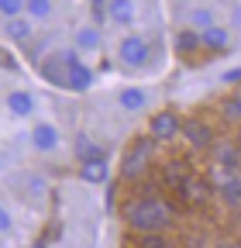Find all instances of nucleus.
Returning <instances> with one entry per match:
<instances>
[{
    "label": "nucleus",
    "mask_w": 241,
    "mask_h": 248,
    "mask_svg": "<svg viewBox=\"0 0 241 248\" xmlns=\"http://www.w3.org/2000/svg\"><path fill=\"white\" fill-rule=\"evenodd\" d=\"M90 83H93V69H90L86 62H73L69 73H66V90L83 93V90H90Z\"/></svg>",
    "instance_id": "6"
},
{
    "label": "nucleus",
    "mask_w": 241,
    "mask_h": 248,
    "mask_svg": "<svg viewBox=\"0 0 241 248\" xmlns=\"http://www.w3.org/2000/svg\"><path fill=\"white\" fill-rule=\"evenodd\" d=\"M224 83H241V69H231V73H224Z\"/></svg>",
    "instance_id": "28"
},
{
    "label": "nucleus",
    "mask_w": 241,
    "mask_h": 248,
    "mask_svg": "<svg viewBox=\"0 0 241 248\" xmlns=\"http://www.w3.org/2000/svg\"><path fill=\"white\" fill-rule=\"evenodd\" d=\"M124 221H128L138 234H148V231H166V228L172 224V207H169V203H162L159 197H148V200L131 197V200L124 203Z\"/></svg>",
    "instance_id": "1"
},
{
    "label": "nucleus",
    "mask_w": 241,
    "mask_h": 248,
    "mask_svg": "<svg viewBox=\"0 0 241 248\" xmlns=\"http://www.w3.org/2000/svg\"><path fill=\"white\" fill-rule=\"evenodd\" d=\"M214 155L224 169H238V148L234 145H214Z\"/></svg>",
    "instance_id": "22"
},
{
    "label": "nucleus",
    "mask_w": 241,
    "mask_h": 248,
    "mask_svg": "<svg viewBox=\"0 0 241 248\" xmlns=\"http://www.w3.org/2000/svg\"><path fill=\"white\" fill-rule=\"evenodd\" d=\"M145 104H148L145 90H138V86L120 90V107H124V110H145Z\"/></svg>",
    "instance_id": "18"
},
{
    "label": "nucleus",
    "mask_w": 241,
    "mask_h": 248,
    "mask_svg": "<svg viewBox=\"0 0 241 248\" xmlns=\"http://www.w3.org/2000/svg\"><path fill=\"white\" fill-rule=\"evenodd\" d=\"M224 117L241 121V90L234 93V97H227V100H224Z\"/></svg>",
    "instance_id": "25"
},
{
    "label": "nucleus",
    "mask_w": 241,
    "mask_h": 248,
    "mask_svg": "<svg viewBox=\"0 0 241 248\" xmlns=\"http://www.w3.org/2000/svg\"><path fill=\"white\" fill-rule=\"evenodd\" d=\"M0 14H4L7 21L11 17H21L24 14V0H0Z\"/></svg>",
    "instance_id": "24"
},
{
    "label": "nucleus",
    "mask_w": 241,
    "mask_h": 248,
    "mask_svg": "<svg viewBox=\"0 0 241 248\" xmlns=\"http://www.w3.org/2000/svg\"><path fill=\"white\" fill-rule=\"evenodd\" d=\"M200 42H203V48H210V52H224V48L231 45V35H227V28L214 24V28L200 31Z\"/></svg>",
    "instance_id": "8"
},
{
    "label": "nucleus",
    "mask_w": 241,
    "mask_h": 248,
    "mask_svg": "<svg viewBox=\"0 0 241 248\" xmlns=\"http://www.w3.org/2000/svg\"><path fill=\"white\" fill-rule=\"evenodd\" d=\"M79 176H83L86 183H107V176H110V169H107V159H97V162H83Z\"/></svg>",
    "instance_id": "17"
},
{
    "label": "nucleus",
    "mask_w": 241,
    "mask_h": 248,
    "mask_svg": "<svg viewBox=\"0 0 241 248\" xmlns=\"http://www.w3.org/2000/svg\"><path fill=\"white\" fill-rule=\"evenodd\" d=\"M159 190H155V186L152 183H138V190H135V197H141V200H148V197H155Z\"/></svg>",
    "instance_id": "26"
},
{
    "label": "nucleus",
    "mask_w": 241,
    "mask_h": 248,
    "mask_svg": "<svg viewBox=\"0 0 241 248\" xmlns=\"http://www.w3.org/2000/svg\"><path fill=\"white\" fill-rule=\"evenodd\" d=\"M52 14V0H24V17L31 21H42Z\"/></svg>",
    "instance_id": "20"
},
{
    "label": "nucleus",
    "mask_w": 241,
    "mask_h": 248,
    "mask_svg": "<svg viewBox=\"0 0 241 248\" xmlns=\"http://www.w3.org/2000/svg\"><path fill=\"white\" fill-rule=\"evenodd\" d=\"M4 231H11V210L0 207V234H4Z\"/></svg>",
    "instance_id": "27"
},
{
    "label": "nucleus",
    "mask_w": 241,
    "mask_h": 248,
    "mask_svg": "<svg viewBox=\"0 0 241 248\" xmlns=\"http://www.w3.org/2000/svg\"><path fill=\"white\" fill-rule=\"evenodd\" d=\"M190 176H193V172L186 169V162H179V159H176V162H169V166L162 169V183H166V186H172V190H179V186H183Z\"/></svg>",
    "instance_id": "11"
},
{
    "label": "nucleus",
    "mask_w": 241,
    "mask_h": 248,
    "mask_svg": "<svg viewBox=\"0 0 241 248\" xmlns=\"http://www.w3.org/2000/svg\"><path fill=\"white\" fill-rule=\"evenodd\" d=\"M179 135H183V138H186V145H190V148H196V152L214 148V131H210V124H203V121H186Z\"/></svg>",
    "instance_id": "4"
},
{
    "label": "nucleus",
    "mask_w": 241,
    "mask_h": 248,
    "mask_svg": "<svg viewBox=\"0 0 241 248\" xmlns=\"http://www.w3.org/2000/svg\"><path fill=\"white\" fill-rule=\"evenodd\" d=\"M107 17L114 24H131L135 21V0H107Z\"/></svg>",
    "instance_id": "9"
},
{
    "label": "nucleus",
    "mask_w": 241,
    "mask_h": 248,
    "mask_svg": "<svg viewBox=\"0 0 241 248\" xmlns=\"http://www.w3.org/2000/svg\"><path fill=\"white\" fill-rule=\"evenodd\" d=\"M7 107H11L17 117H28V114L35 110V97H31V93H24V90H14L11 97H7Z\"/></svg>",
    "instance_id": "14"
},
{
    "label": "nucleus",
    "mask_w": 241,
    "mask_h": 248,
    "mask_svg": "<svg viewBox=\"0 0 241 248\" xmlns=\"http://www.w3.org/2000/svg\"><path fill=\"white\" fill-rule=\"evenodd\" d=\"M90 4H93V7H97V11H100V4H104V0H90Z\"/></svg>",
    "instance_id": "29"
},
{
    "label": "nucleus",
    "mask_w": 241,
    "mask_h": 248,
    "mask_svg": "<svg viewBox=\"0 0 241 248\" xmlns=\"http://www.w3.org/2000/svg\"><path fill=\"white\" fill-rule=\"evenodd\" d=\"M186 21L193 24V31H207V28H214V14H210V11H203V7L190 11V17H186Z\"/></svg>",
    "instance_id": "23"
},
{
    "label": "nucleus",
    "mask_w": 241,
    "mask_h": 248,
    "mask_svg": "<svg viewBox=\"0 0 241 248\" xmlns=\"http://www.w3.org/2000/svg\"><path fill=\"white\" fill-rule=\"evenodd\" d=\"M179 193L186 197V203H207L214 190H210V183H207V179H196V176H190L183 186H179Z\"/></svg>",
    "instance_id": "7"
},
{
    "label": "nucleus",
    "mask_w": 241,
    "mask_h": 248,
    "mask_svg": "<svg viewBox=\"0 0 241 248\" xmlns=\"http://www.w3.org/2000/svg\"><path fill=\"white\" fill-rule=\"evenodd\" d=\"M76 155H79V162H97V159H104V148L97 141H90V138H79L76 141Z\"/></svg>",
    "instance_id": "19"
},
{
    "label": "nucleus",
    "mask_w": 241,
    "mask_h": 248,
    "mask_svg": "<svg viewBox=\"0 0 241 248\" xmlns=\"http://www.w3.org/2000/svg\"><path fill=\"white\" fill-rule=\"evenodd\" d=\"M4 31H7V38H14V42H28V38H31V17H11L4 24Z\"/></svg>",
    "instance_id": "15"
},
{
    "label": "nucleus",
    "mask_w": 241,
    "mask_h": 248,
    "mask_svg": "<svg viewBox=\"0 0 241 248\" xmlns=\"http://www.w3.org/2000/svg\"><path fill=\"white\" fill-rule=\"evenodd\" d=\"M217 197L227 203V207H234V210H241V179L234 176V179H227V183H221L217 186Z\"/></svg>",
    "instance_id": "13"
},
{
    "label": "nucleus",
    "mask_w": 241,
    "mask_h": 248,
    "mask_svg": "<svg viewBox=\"0 0 241 248\" xmlns=\"http://www.w3.org/2000/svg\"><path fill=\"white\" fill-rule=\"evenodd\" d=\"M217 248H238V245H217Z\"/></svg>",
    "instance_id": "30"
},
{
    "label": "nucleus",
    "mask_w": 241,
    "mask_h": 248,
    "mask_svg": "<svg viewBox=\"0 0 241 248\" xmlns=\"http://www.w3.org/2000/svg\"><path fill=\"white\" fill-rule=\"evenodd\" d=\"M179 131H183V121H179L176 110H159L152 121H148V138H155L159 145L179 138Z\"/></svg>",
    "instance_id": "2"
},
{
    "label": "nucleus",
    "mask_w": 241,
    "mask_h": 248,
    "mask_svg": "<svg viewBox=\"0 0 241 248\" xmlns=\"http://www.w3.org/2000/svg\"><path fill=\"white\" fill-rule=\"evenodd\" d=\"M138 248H172V241L166 238V231H148L138 234Z\"/></svg>",
    "instance_id": "21"
},
{
    "label": "nucleus",
    "mask_w": 241,
    "mask_h": 248,
    "mask_svg": "<svg viewBox=\"0 0 241 248\" xmlns=\"http://www.w3.org/2000/svg\"><path fill=\"white\" fill-rule=\"evenodd\" d=\"M100 45H104V38H100V31L93 24H86V28L76 31V52H97Z\"/></svg>",
    "instance_id": "12"
},
{
    "label": "nucleus",
    "mask_w": 241,
    "mask_h": 248,
    "mask_svg": "<svg viewBox=\"0 0 241 248\" xmlns=\"http://www.w3.org/2000/svg\"><path fill=\"white\" fill-rule=\"evenodd\" d=\"M117 55H120V62H124L128 69H141L148 62V55H152V45H148L141 35H128L117 45Z\"/></svg>",
    "instance_id": "3"
},
{
    "label": "nucleus",
    "mask_w": 241,
    "mask_h": 248,
    "mask_svg": "<svg viewBox=\"0 0 241 248\" xmlns=\"http://www.w3.org/2000/svg\"><path fill=\"white\" fill-rule=\"evenodd\" d=\"M148 172V155H141L138 148H128L124 159H120V176L131 179V183H141Z\"/></svg>",
    "instance_id": "5"
},
{
    "label": "nucleus",
    "mask_w": 241,
    "mask_h": 248,
    "mask_svg": "<svg viewBox=\"0 0 241 248\" xmlns=\"http://www.w3.org/2000/svg\"><path fill=\"white\" fill-rule=\"evenodd\" d=\"M200 45H203L200 42V31H193V28H186V31H179V35H176V52L179 55H193Z\"/></svg>",
    "instance_id": "16"
},
{
    "label": "nucleus",
    "mask_w": 241,
    "mask_h": 248,
    "mask_svg": "<svg viewBox=\"0 0 241 248\" xmlns=\"http://www.w3.org/2000/svg\"><path fill=\"white\" fill-rule=\"evenodd\" d=\"M31 145L38 152H52L59 145V131L52 128V124H35V131H31Z\"/></svg>",
    "instance_id": "10"
},
{
    "label": "nucleus",
    "mask_w": 241,
    "mask_h": 248,
    "mask_svg": "<svg viewBox=\"0 0 241 248\" xmlns=\"http://www.w3.org/2000/svg\"><path fill=\"white\" fill-rule=\"evenodd\" d=\"M238 228H241V210H238Z\"/></svg>",
    "instance_id": "31"
}]
</instances>
